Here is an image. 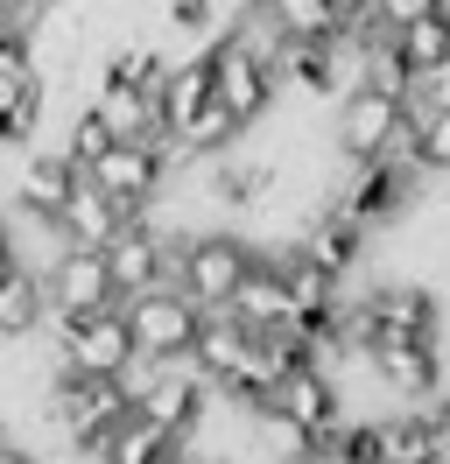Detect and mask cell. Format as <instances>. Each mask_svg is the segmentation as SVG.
<instances>
[{"label":"cell","instance_id":"6da1fadb","mask_svg":"<svg viewBox=\"0 0 450 464\" xmlns=\"http://www.w3.org/2000/svg\"><path fill=\"white\" fill-rule=\"evenodd\" d=\"M127 415H134V373H71V366H56L50 422L84 464H99V450L112 443V430Z\"/></svg>","mask_w":450,"mask_h":464},{"label":"cell","instance_id":"7a4b0ae2","mask_svg":"<svg viewBox=\"0 0 450 464\" xmlns=\"http://www.w3.org/2000/svg\"><path fill=\"white\" fill-rule=\"evenodd\" d=\"M416 92H387V85H352L338 99V127L331 141L345 162H416Z\"/></svg>","mask_w":450,"mask_h":464},{"label":"cell","instance_id":"3957f363","mask_svg":"<svg viewBox=\"0 0 450 464\" xmlns=\"http://www.w3.org/2000/svg\"><path fill=\"white\" fill-rule=\"evenodd\" d=\"M275 92H281V35L253 14L240 35L219 43V106H232V120L253 127L275 106Z\"/></svg>","mask_w":450,"mask_h":464},{"label":"cell","instance_id":"277c9868","mask_svg":"<svg viewBox=\"0 0 450 464\" xmlns=\"http://www.w3.org/2000/svg\"><path fill=\"white\" fill-rule=\"evenodd\" d=\"M260 267L247 232L232 226H211V232H191L183 239V254H176V289L204 303V310H232V295L247 289V275Z\"/></svg>","mask_w":450,"mask_h":464},{"label":"cell","instance_id":"5b68a950","mask_svg":"<svg viewBox=\"0 0 450 464\" xmlns=\"http://www.w3.org/2000/svg\"><path fill=\"white\" fill-rule=\"evenodd\" d=\"M127 324H134V345L148 366H169V359H191L197 352V331H204V303L162 282L148 295H127Z\"/></svg>","mask_w":450,"mask_h":464},{"label":"cell","instance_id":"8992f818","mask_svg":"<svg viewBox=\"0 0 450 464\" xmlns=\"http://www.w3.org/2000/svg\"><path fill=\"white\" fill-rule=\"evenodd\" d=\"M422 162H345V176H338L331 183V204H345V211H352V218H359V226H394V218H401V211H408V204H416V183H422Z\"/></svg>","mask_w":450,"mask_h":464},{"label":"cell","instance_id":"52a82bcc","mask_svg":"<svg viewBox=\"0 0 450 464\" xmlns=\"http://www.w3.org/2000/svg\"><path fill=\"white\" fill-rule=\"evenodd\" d=\"M56 352H64L71 373H134L141 345H134V324H127V303L92 310V317H56Z\"/></svg>","mask_w":450,"mask_h":464},{"label":"cell","instance_id":"ba28073f","mask_svg":"<svg viewBox=\"0 0 450 464\" xmlns=\"http://www.w3.org/2000/svg\"><path fill=\"white\" fill-rule=\"evenodd\" d=\"M43 289H50V324H56V317H92V310L127 303V295H120V282H112L106 246H64V254L43 267Z\"/></svg>","mask_w":450,"mask_h":464},{"label":"cell","instance_id":"9c48e42d","mask_svg":"<svg viewBox=\"0 0 450 464\" xmlns=\"http://www.w3.org/2000/svg\"><path fill=\"white\" fill-rule=\"evenodd\" d=\"M373 359V373H380V387H387L401 408H429L436 394H444V359H436V338H387V345L366 352Z\"/></svg>","mask_w":450,"mask_h":464},{"label":"cell","instance_id":"30bf717a","mask_svg":"<svg viewBox=\"0 0 450 464\" xmlns=\"http://www.w3.org/2000/svg\"><path fill=\"white\" fill-rule=\"evenodd\" d=\"M106 261H112V282H120V295H148V289H162L169 275V232L148 218V211H134L127 226L112 232V246H106Z\"/></svg>","mask_w":450,"mask_h":464},{"label":"cell","instance_id":"8fae6325","mask_svg":"<svg viewBox=\"0 0 450 464\" xmlns=\"http://www.w3.org/2000/svg\"><path fill=\"white\" fill-rule=\"evenodd\" d=\"M92 176L106 183L112 198L127 204V211H148V204L162 198V176H169V141H112Z\"/></svg>","mask_w":450,"mask_h":464},{"label":"cell","instance_id":"7c38bea8","mask_svg":"<svg viewBox=\"0 0 450 464\" xmlns=\"http://www.w3.org/2000/svg\"><path fill=\"white\" fill-rule=\"evenodd\" d=\"M211 106H219V43H204L197 57L169 63V78H162V127H169V141H183Z\"/></svg>","mask_w":450,"mask_h":464},{"label":"cell","instance_id":"4fadbf2b","mask_svg":"<svg viewBox=\"0 0 450 464\" xmlns=\"http://www.w3.org/2000/svg\"><path fill=\"white\" fill-rule=\"evenodd\" d=\"M366 239H373V226H359L345 204H317L303 226H296V246H303L309 261H324L331 275H359V261H366Z\"/></svg>","mask_w":450,"mask_h":464},{"label":"cell","instance_id":"5bb4252c","mask_svg":"<svg viewBox=\"0 0 450 464\" xmlns=\"http://www.w3.org/2000/svg\"><path fill=\"white\" fill-rule=\"evenodd\" d=\"M275 408H289V415L309 422V430H338V422H345V387H338L331 366L296 359V366L281 373V387H275Z\"/></svg>","mask_w":450,"mask_h":464},{"label":"cell","instance_id":"9a60e30c","mask_svg":"<svg viewBox=\"0 0 450 464\" xmlns=\"http://www.w3.org/2000/svg\"><path fill=\"white\" fill-rule=\"evenodd\" d=\"M127 218H134V211L112 198L92 169L78 176V190H71V198H64V211H56V226H64V239H71V246H112V232L127 226Z\"/></svg>","mask_w":450,"mask_h":464},{"label":"cell","instance_id":"2e32d148","mask_svg":"<svg viewBox=\"0 0 450 464\" xmlns=\"http://www.w3.org/2000/svg\"><path fill=\"white\" fill-rule=\"evenodd\" d=\"M275 190H281V169H275V162L211 155V169H204V204H219V211H260Z\"/></svg>","mask_w":450,"mask_h":464},{"label":"cell","instance_id":"e0dca14e","mask_svg":"<svg viewBox=\"0 0 450 464\" xmlns=\"http://www.w3.org/2000/svg\"><path fill=\"white\" fill-rule=\"evenodd\" d=\"M50 324V289H43V267L15 261L0 275V338H28Z\"/></svg>","mask_w":450,"mask_h":464},{"label":"cell","instance_id":"ac0fdd59","mask_svg":"<svg viewBox=\"0 0 450 464\" xmlns=\"http://www.w3.org/2000/svg\"><path fill=\"white\" fill-rule=\"evenodd\" d=\"M78 176H84V169L71 162V155H35V162L15 176V204H22V211L56 218V211H64V198L78 190Z\"/></svg>","mask_w":450,"mask_h":464},{"label":"cell","instance_id":"d6986e66","mask_svg":"<svg viewBox=\"0 0 450 464\" xmlns=\"http://www.w3.org/2000/svg\"><path fill=\"white\" fill-rule=\"evenodd\" d=\"M176 443H183L176 430H162L155 415H141V408H134V415L112 430V443L99 450V464H169V458H176Z\"/></svg>","mask_w":450,"mask_h":464},{"label":"cell","instance_id":"ffe728a7","mask_svg":"<svg viewBox=\"0 0 450 464\" xmlns=\"http://www.w3.org/2000/svg\"><path fill=\"white\" fill-rule=\"evenodd\" d=\"M232 310L253 324V331H275V324H296V310H289V282H281V254L275 261H260L247 275V289L232 295Z\"/></svg>","mask_w":450,"mask_h":464},{"label":"cell","instance_id":"44dd1931","mask_svg":"<svg viewBox=\"0 0 450 464\" xmlns=\"http://www.w3.org/2000/svg\"><path fill=\"white\" fill-rule=\"evenodd\" d=\"M380 430H387V464H436V450H444L436 408H394V415H380Z\"/></svg>","mask_w":450,"mask_h":464},{"label":"cell","instance_id":"7402d4cb","mask_svg":"<svg viewBox=\"0 0 450 464\" xmlns=\"http://www.w3.org/2000/svg\"><path fill=\"white\" fill-rule=\"evenodd\" d=\"M260 22L275 35H345V0H260Z\"/></svg>","mask_w":450,"mask_h":464},{"label":"cell","instance_id":"603a6c76","mask_svg":"<svg viewBox=\"0 0 450 464\" xmlns=\"http://www.w3.org/2000/svg\"><path fill=\"white\" fill-rule=\"evenodd\" d=\"M394 50H401V63L416 71V85L429 78V71H444V63H450V7H444V14H429V22L394 29Z\"/></svg>","mask_w":450,"mask_h":464},{"label":"cell","instance_id":"cb8c5ba5","mask_svg":"<svg viewBox=\"0 0 450 464\" xmlns=\"http://www.w3.org/2000/svg\"><path fill=\"white\" fill-rule=\"evenodd\" d=\"M112 141H127V134H112L106 120H99V113H92V106H84V113L71 120V141H64V155H71L78 169H92V162H99V155H106Z\"/></svg>","mask_w":450,"mask_h":464},{"label":"cell","instance_id":"d4e9b609","mask_svg":"<svg viewBox=\"0 0 450 464\" xmlns=\"http://www.w3.org/2000/svg\"><path fill=\"white\" fill-rule=\"evenodd\" d=\"M422 113V106H416ZM416 162L429 176H450V113H422L416 120Z\"/></svg>","mask_w":450,"mask_h":464},{"label":"cell","instance_id":"484cf974","mask_svg":"<svg viewBox=\"0 0 450 464\" xmlns=\"http://www.w3.org/2000/svg\"><path fill=\"white\" fill-rule=\"evenodd\" d=\"M106 71H112V78H127V85H141V92H162V78H169V63L155 57L148 43H134V50L106 57Z\"/></svg>","mask_w":450,"mask_h":464},{"label":"cell","instance_id":"4316f807","mask_svg":"<svg viewBox=\"0 0 450 464\" xmlns=\"http://www.w3.org/2000/svg\"><path fill=\"white\" fill-rule=\"evenodd\" d=\"M162 22L176 35H204L211 29V0H162Z\"/></svg>","mask_w":450,"mask_h":464},{"label":"cell","instance_id":"83f0119b","mask_svg":"<svg viewBox=\"0 0 450 464\" xmlns=\"http://www.w3.org/2000/svg\"><path fill=\"white\" fill-rule=\"evenodd\" d=\"M450 0H380V14H387V29H408V22H429V14H444Z\"/></svg>","mask_w":450,"mask_h":464},{"label":"cell","instance_id":"f1b7e54d","mask_svg":"<svg viewBox=\"0 0 450 464\" xmlns=\"http://www.w3.org/2000/svg\"><path fill=\"white\" fill-rule=\"evenodd\" d=\"M22 261V254H15V226H7V218H0V275H7V267Z\"/></svg>","mask_w":450,"mask_h":464},{"label":"cell","instance_id":"f546056e","mask_svg":"<svg viewBox=\"0 0 450 464\" xmlns=\"http://www.w3.org/2000/svg\"><path fill=\"white\" fill-rule=\"evenodd\" d=\"M0 464H43L35 450H22V443H0Z\"/></svg>","mask_w":450,"mask_h":464},{"label":"cell","instance_id":"4dcf8cb0","mask_svg":"<svg viewBox=\"0 0 450 464\" xmlns=\"http://www.w3.org/2000/svg\"><path fill=\"white\" fill-rule=\"evenodd\" d=\"M0 443H7V415H0Z\"/></svg>","mask_w":450,"mask_h":464}]
</instances>
